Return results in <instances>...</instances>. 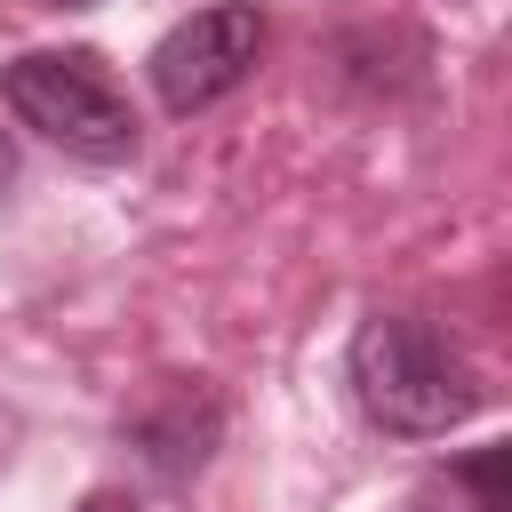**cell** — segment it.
I'll list each match as a JSON object with an SVG mask.
<instances>
[{
    "instance_id": "5b68a950",
    "label": "cell",
    "mask_w": 512,
    "mask_h": 512,
    "mask_svg": "<svg viewBox=\"0 0 512 512\" xmlns=\"http://www.w3.org/2000/svg\"><path fill=\"white\" fill-rule=\"evenodd\" d=\"M464 480H472L480 512H504V448H480V456L464 464Z\"/></svg>"
},
{
    "instance_id": "52a82bcc",
    "label": "cell",
    "mask_w": 512,
    "mask_h": 512,
    "mask_svg": "<svg viewBox=\"0 0 512 512\" xmlns=\"http://www.w3.org/2000/svg\"><path fill=\"white\" fill-rule=\"evenodd\" d=\"M80 512H136V504H128V496H88Z\"/></svg>"
},
{
    "instance_id": "6da1fadb",
    "label": "cell",
    "mask_w": 512,
    "mask_h": 512,
    "mask_svg": "<svg viewBox=\"0 0 512 512\" xmlns=\"http://www.w3.org/2000/svg\"><path fill=\"white\" fill-rule=\"evenodd\" d=\"M344 368H352L360 416L376 432H392V440H440L480 408V384H472L464 352L424 312H368L352 328Z\"/></svg>"
},
{
    "instance_id": "8992f818",
    "label": "cell",
    "mask_w": 512,
    "mask_h": 512,
    "mask_svg": "<svg viewBox=\"0 0 512 512\" xmlns=\"http://www.w3.org/2000/svg\"><path fill=\"white\" fill-rule=\"evenodd\" d=\"M8 184H16V144H8V128H0V200H8Z\"/></svg>"
},
{
    "instance_id": "7a4b0ae2",
    "label": "cell",
    "mask_w": 512,
    "mask_h": 512,
    "mask_svg": "<svg viewBox=\"0 0 512 512\" xmlns=\"http://www.w3.org/2000/svg\"><path fill=\"white\" fill-rule=\"evenodd\" d=\"M0 104L32 136H48L56 152H72L88 168L136 160V112H128L112 64L88 48H32V56L0 64Z\"/></svg>"
},
{
    "instance_id": "3957f363",
    "label": "cell",
    "mask_w": 512,
    "mask_h": 512,
    "mask_svg": "<svg viewBox=\"0 0 512 512\" xmlns=\"http://www.w3.org/2000/svg\"><path fill=\"white\" fill-rule=\"evenodd\" d=\"M256 56H264V8L256 0H216L184 24H168L160 48L144 56V72H152V96L168 112H208L216 96H232L256 72Z\"/></svg>"
},
{
    "instance_id": "277c9868",
    "label": "cell",
    "mask_w": 512,
    "mask_h": 512,
    "mask_svg": "<svg viewBox=\"0 0 512 512\" xmlns=\"http://www.w3.org/2000/svg\"><path fill=\"white\" fill-rule=\"evenodd\" d=\"M136 440H144V456H152L160 480H184V472L208 456V440H216V400L192 392V384H176V392L136 424Z\"/></svg>"
}]
</instances>
